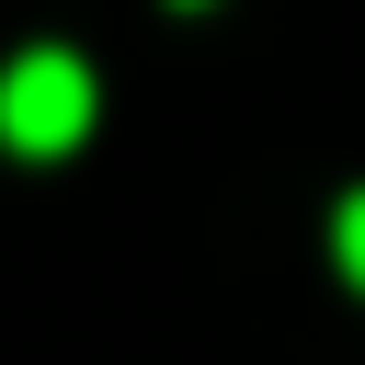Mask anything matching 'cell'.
I'll return each instance as SVG.
<instances>
[{
	"label": "cell",
	"instance_id": "obj_1",
	"mask_svg": "<svg viewBox=\"0 0 365 365\" xmlns=\"http://www.w3.org/2000/svg\"><path fill=\"white\" fill-rule=\"evenodd\" d=\"M0 137H11L23 160H57V148H80V137H91V68H80L68 46H34V57H11V68H0Z\"/></svg>",
	"mask_w": 365,
	"mask_h": 365
},
{
	"label": "cell",
	"instance_id": "obj_2",
	"mask_svg": "<svg viewBox=\"0 0 365 365\" xmlns=\"http://www.w3.org/2000/svg\"><path fill=\"white\" fill-rule=\"evenodd\" d=\"M331 262L365 285V194H342V205H331Z\"/></svg>",
	"mask_w": 365,
	"mask_h": 365
}]
</instances>
